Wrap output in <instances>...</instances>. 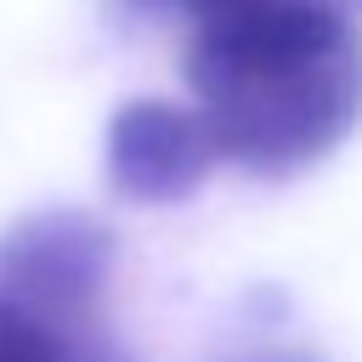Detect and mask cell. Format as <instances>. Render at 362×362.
I'll return each instance as SVG.
<instances>
[{
  "label": "cell",
  "instance_id": "cell-1",
  "mask_svg": "<svg viewBox=\"0 0 362 362\" xmlns=\"http://www.w3.org/2000/svg\"><path fill=\"white\" fill-rule=\"evenodd\" d=\"M187 23V85L215 153L283 181L362 119V0H124Z\"/></svg>",
  "mask_w": 362,
  "mask_h": 362
},
{
  "label": "cell",
  "instance_id": "cell-2",
  "mask_svg": "<svg viewBox=\"0 0 362 362\" xmlns=\"http://www.w3.org/2000/svg\"><path fill=\"white\" fill-rule=\"evenodd\" d=\"M113 226L85 209H45L0 238V288L34 311L68 322H102V294L113 277Z\"/></svg>",
  "mask_w": 362,
  "mask_h": 362
},
{
  "label": "cell",
  "instance_id": "cell-3",
  "mask_svg": "<svg viewBox=\"0 0 362 362\" xmlns=\"http://www.w3.org/2000/svg\"><path fill=\"white\" fill-rule=\"evenodd\" d=\"M221 164L198 107L136 96L107 124V187L130 204H181Z\"/></svg>",
  "mask_w": 362,
  "mask_h": 362
},
{
  "label": "cell",
  "instance_id": "cell-4",
  "mask_svg": "<svg viewBox=\"0 0 362 362\" xmlns=\"http://www.w3.org/2000/svg\"><path fill=\"white\" fill-rule=\"evenodd\" d=\"M0 362H124L102 322H68L0 288Z\"/></svg>",
  "mask_w": 362,
  "mask_h": 362
},
{
  "label": "cell",
  "instance_id": "cell-5",
  "mask_svg": "<svg viewBox=\"0 0 362 362\" xmlns=\"http://www.w3.org/2000/svg\"><path fill=\"white\" fill-rule=\"evenodd\" d=\"M249 362H317V356H249Z\"/></svg>",
  "mask_w": 362,
  "mask_h": 362
}]
</instances>
